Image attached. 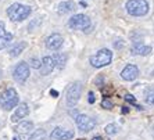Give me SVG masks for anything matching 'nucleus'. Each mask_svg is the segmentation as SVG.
Here are the masks:
<instances>
[{
    "mask_svg": "<svg viewBox=\"0 0 154 140\" xmlns=\"http://www.w3.org/2000/svg\"><path fill=\"white\" fill-rule=\"evenodd\" d=\"M29 14H31V7L21 3H14L7 8V15L13 22L24 21L25 18L29 17Z\"/></svg>",
    "mask_w": 154,
    "mask_h": 140,
    "instance_id": "f257e3e1",
    "label": "nucleus"
},
{
    "mask_svg": "<svg viewBox=\"0 0 154 140\" xmlns=\"http://www.w3.org/2000/svg\"><path fill=\"white\" fill-rule=\"evenodd\" d=\"M126 11L133 17H143L149 13V3L146 0H129L126 2Z\"/></svg>",
    "mask_w": 154,
    "mask_h": 140,
    "instance_id": "f03ea898",
    "label": "nucleus"
},
{
    "mask_svg": "<svg viewBox=\"0 0 154 140\" xmlns=\"http://www.w3.org/2000/svg\"><path fill=\"white\" fill-rule=\"evenodd\" d=\"M112 60V53L111 50L108 49H101L99 50L96 54H93L90 57V64L93 65L94 68H101V67H106L111 62Z\"/></svg>",
    "mask_w": 154,
    "mask_h": 140,
    "instance_id": "7ed1b4c3",
    "label": "nucleus"
},
{
    "mask_svg": "<svg viewBox=\"0 0 154 140\" xmlns=\"http://www.w3.org/2000/svg\"><path fill=\"white\" fill-rule=\"evenodd\" d=\"M0 105L4 110H13L18 105V94L15 89H7L3 93H0Z\"/></svg>",
    "mask_w": 154,
    "mask_h": 140,
    "instance_id": "20e7f679",
    "label": "nucleus"
},
{
    "mask_svg": "<svg viewBox=\"0 0 154 140\" xmlns=\"http://www.w3.org/2000/svg\"><path fill=\"white\" fill-rule=\"evenodd\" d=\"M13 76H14L15 82L24 85V83L26 82V79L29 78V65H28V62H25V61L18 62V64L15 65L14 71H13Z\"/></svg>",
    "mask_w": 154,
    "mask_h": 140,
    "instance_id": "39448f33",
    "label": "nucleus"
},
{
    "mask_svg": "<svg viewBox=\"0 0 154 140\" xmlns=\"http://www.w3.org/2000/svg\"><path fill=\"white\" fill-rule=\"evenodd\" d=\"M81 93H82V85L81 82H74L67 90V104L69 107H74L81 99Z\"/></svg>",
    "mask_w": 154,
    "mask_h": 140,
    "instance_id": "423d86ee",
    "label": "nucleus"
},
{
    "mask_svg": "<svg viewBox=\"0 0 154 140\" xmlns=\"http://www.w3.org/2000/svg\"><path fill=\"white\" fill-rule=\"evenodd\" d=\"M68 25L72 29H82V31H85V29H88L90 26V20L85 14H76L69 18Z\"/></svg>",
    "mask_w": 154,
    "mask_h": 140,
    "instance_id": "0eeeda50",
    "label": "nucleus"
},
{
    "mask_svg": "<svg viewBox=\"0 0 154 140\" xmlns=\"http://www.w3.org/2000/svg\"><path fill=\"white\" fill-rule=\"evenodd\" d=\"M75 121H76L78 128L82 130V132H90V130L94 129V126H96V121H94L92 117H89V115L79 114L75 118Z\"/></svg>",
    "mask_w": 154,
    "mask_h": 140,
    "instance_id": "6e6552de",
    "label": "nucleus"
},
{
    "mask_svg": "<svg viewBox=\"0 0 154 140\" xmlns=\"http://www.w3.org/2000/svg\"><path fill=\"white\" fill-rule=\"evenodd\" d=\"M32 129H33V122H31V121H22L15 128V130L18 132V135H20V137L22 140H29V137H31L29 133L32 132Z\"/></svg>",
    "mask_w": 154,
    "mask_h": 140,
    "instance_id": "1a4fd4ad",
    "label": "nucleus"
},
{
    "mask_svg": "<svg viewBox=\"0 0 154 140\" xmlns=\"http://www.w3.org/2000/svg\"><path fill=\"white\" fill-rule=\"evenodd\" d=\"M64 43V39L60 33H51L49 38L46 39V47L49 50H58Z\"/></svg>",
    "mask_w": 154,
    "mask_h": 140,
    "instance_id": "9d476101",
    "label": "nucleus"
},
{
    "mask_svg": "<svg viewBox=\"0 0 154 140\" xmlns=\"http://www.w3.org/2000/svg\"><path fill=\"white\" fill-rule=\"evenodd\" d=\"M121 76L124 81H128V82L129 81H135V79L139 76V68L133 64L126 65L125 68L121 71Z\"/></svg>",
    "mask_w": 154,
    "mask_h": 140,
    "instance_id": "9b49d317",
    "label": "nucleus"
},
{
    "mask_svg": "<svg viewBox=\"0 0 154 140\" xmlns=\"http://www.w3.org/2000/svg\"><path fill=\"white\" fill-rule=\"evenodd\" d=\"M50 136H51V139L53 140H71L72 137H74V132L57 126V128L51 132Z\"/></svg>",
    "mask_w": 154,
    "mask_h": 140,
    "instance_id": "f8f14e48",
    "label": "nucleus"
},
{
    "mask_svg": "<svg viewBox=\"0 0 154 140\" xmlns=\"http://www.w3.org/2000/svg\"><path fill=\"white\" fill-rule=\"evenodd\" d=\"M56 67V61H54V57H50V56H46V57L42 58L40 61V72L43 75H49L51 71L54 69Z\"/></svg>",
    "mask_w": 154,
    "mask_h": 140,
    "instance_id": "ddd939ff",
    "label": "nucleus"
},
{
    "mask_svg": "<svg viewBox=\"0 0 154 140\" xmlns=\"http://www.w3.org/2000/svg\"><path fill=\"white\" fill-rule=\"evenodd\" d=\"M29 114V107L26 103H21V104H18L17 110L13 115H11V121L13 122H18V121H21Z\"/></svg>",
    "mask_w": 154,
    "mask_h": 140,
    "instance_id": "4468645a",
    "label": "nucleus"
},
{
    "mask_svg": "<svg viewBox=\"0 0 154 140\" xmlns=\"http://www.w3.org/2000/svg\"><path fill=\"white\" fill-rule=\"evenodd\" d=\"M11 39H13V35L8 33V32H6L4 24L3 22H0V50L7 46V44L11 42Z\"/></svg>",
    "mask_w": 154,
    "mask_h": 140,
    "instance_id": "2eb2a0df",
    "label": "nucleus"
},
{
    "mask_svg": "<svg viewBox=\"0 0 154 140\" xmlns=\"http://www.w3.org/2000/svg\"><path fill=\"white\" fill-rule=\"evenodd\" d=\"M132 54L133 56H147L151 53V47L150 46H144L142 43H136L132 47Z\"/></svg>",
    "mask_w": 154,
    "mask_h": 140,
    "instance_id": "dca6fc26",
    "label": "nucleus"
},
{
    "mask_svg": "<svg viewBox=\"0 0 154 140\" xmlns=\"http://www.w3.org/2000/svg\"><path fill=\"white\" fill-rule=\"evenodd\" d=\"M75 3L71 2V0H67V2H63V3L58 4V13L60 14H67V13H71V11L75 10Z\"/></svg>",
    "mask_w": 154,
    "mask_h": 140,
    "instance_id": "f3484780",
    "label": "nucleus"
},
{
    "mask_svg": "<svg viewBox=\"0 0 154 140\" xmlns=\"http://www.w3.org/2000/svg\"><path fill=\"white\" fill-rule=\"evenodd\" d=\"M25 49H26L25 42H20V43H17L15 46H13L10 49V56L11 57H17V56H20V54L25 50Z\"/></svg>",
    "mask_w": 154,
    "mask_h": 140,
    "instance_id": "a211bd4d",
    "label": "nucleus"
},
{
    "mask_svg": "<svg viewBox=\"0 0 154 140\" xmlns=\"http://www.w3.org/2000/svg\"><path fill=\"white\" fill-rule=\"evenodd\" d=\"M53 57H54V61H56V67H57L58 69L64 68L65 61H67V56H65V54H56Z\"/></svg>",
    "mask_w": 154,
    "mask_h": 140,
    "instance_id": "6ab92c4d",
    "label": "nucleus"
},
{
    "mask_svg": "<svg viewBox=\"0 0 154 140\" xmlns=\"http://www.w3.org/2000/svg\"><path fill=\"white\" fill-rule=\"evenodd\" d=\"M45 137H46L45 129H38L36 132L32 133V136L29 137V140H45Z\"/></svg>",
    "mask_w": 154,
    "mask_h": 140,
    "instance_id": "aec40b11",
    "label": "nucleus"
},
{
    "mask_svg": "<svg viewBox=\"0 0 154 140\" xmlns=\"http://www.w3.org/2000/svg\"><path fill=\"white\" fill-rule=\"evenodd\" d=\"M104 132L107 133V135H115V133H118V125H115V123H108V125L104 128Z\"/></svg>",
    "mask_w": 154,
    "mask_h": 140,
    "instance_id": "412c9836",
    "label": "nucleus"
},
{
    "mask_svg": "<svg viewBox=\"0 0 154 140\" xmlns=\"http://www.w3.org/2000/svg\"><path fill=\"white\" fill-rule=\"evenodd\" d=\"M29 65H31L32 68L39 69L40 68V60H38V58H31V60H29Z\"/></svg>",
    "mask_w": 154,
    "mask_h": 140,
    "instance_id": "4be33fe9",
    "label": "nucleus"
},
{
    "mask_svg": "<svg viewBox=\"0 0 154 140\" xmlns=\"http://www.w3.org/2000/svg\"><path fill=\"white\" fill-rule=\"evenodd\" d=\"M125 100H126V101H129V103H131V104L136 105V107L139 108V110H142V107H139V105L136 104V100H135V97H133L132 94H126V96H125Z\"/></svg>",
    "mask_w": 154,
    "mask_h": 140,
    "instance_id": "5701e85b",
    "label": "nucleus"
},
{
    "mask_svg": "<svg viewBox=\"0 0 154 140\" xmlns=\"http://www.w3.org/2000/svg\"><path fill=\"white\" fill-rule=\"evenodd\" d=\"M101 107L106 108V110H111V108H112V103L108 100V99H104V100L101 101Z\"/></svg>",
    "mask_w": 154,
    "mask_h": 140,
    "instance_id": "b1692460",
    "label": "nucleus"
},
{
    "mask_svg": "<svg viewBox=\"0 0 154 140\" xmlns=\"http://www.w3.org/2000/svg\"><path fill=\"white\" fill-rule=\"evenodd\" d=\"M146 101L149 103V104H153V105H154V93H153V94H150V96H147Z\"/></svg>",
    "mask_w": 154,
    "mask_h": 140,
    "instance_id": "393cba45",
    "label": "nucleus"
},
{
    "mask_svg": "<svg viewBox=\"0 0 154 140\" xmlns=\"http://www.w3.org/2000/svg\"><path fill=\"white\" fill-rule=\"evenodd\" d=\"M88 100H89V103H90V104H93V103H94V94L92 93V92H90V93H89V99H88Z\"/></svg>",
    "mask_w": 154,
    "mask_h": 140,
    "instance_id": "a878e982",
    "label": "nucleus"
},
{
    "mask_svg": "<svg viewBox=\"0 0 154 140\" xmlns=\"http://www.w3.org/2000/svg\"><path fill=\"white\" fill-rule=\"evenodd\" d=\"M50 94H53V97H57L58 96V93L56 92V90H50Z\"/></svg>",
    "mask_w": 154,
    "mask_h": 140,
    "instance_id": "bb28decb",
    "label": "nucleus"
},
{
    "mask_svg": "<svg viewBox=\"0 0 154 140\" xmlns=\"http://www.w3.org/2000/svg\"><path fill=\"white\" fill-rule=\"evenodd\" d=\"M151 136H153V139H154V123L151 125Z\"/></svg>",
    "mask_w": 154,
    "mask_h": 140,
    "instance_id": "cd10ccee",
    "label": "nucleus"
},
{
    "mask_svg": "<svg viewBox=\"0 0 154 140\" xmlns=\"http://www.w3.org/2000/svg\"><path fill=\"white\" fill-rule=\"evenodd\" d=\"M92 140H103V137H101V136H96V137H93Z\"/></svg>",
    "mask_w": 154,
    "mask_h": 140,
    "instance_id": "c85d7f7f",
    "label": "nucleus"
},
{
    "mask_svg": "<svg viewBox=\"0 0 154 140\" xmlns=\"http://www.w3.org/2000/svg\"><path fill=\"white\" fill-rule=\"evenodd\" d=\"M81 6H82V7H88V4H86L85 2H81Z\"/></svg>",
    "mask_w": 154,
    "mask_h": 140,
    "instance_id": "c756f323",
    "label": "nucleus"
},
{
    "mask_svg": "<svg viewBox=\"0 0 154 140\" xmlns=\"http://www.w3.org/2000/svg\"><path fill=\"white\" fill-rule=\"evenodd\" d=\"M13 140H18V139H17V137H14V139H13Z\"/></svg>",
    "mask_w": 154,
    "mask_h": 140,
    "instance_id": "7c9ffc66",
    "label": "nucleus"
},
{
    "mask_svg": "<svg viewBox=\"0 0 154 140\" xmlns=\"http://www.w3.org/2000/svg\"><path fill=\"white\" fill-rule=\"evenodd\" d=\"M0 78H2V71H0Z\"/></svg>",
    "mask_w": 154,
    "mask_h": 140,
    "instance_id": "2f4dec72",
    "label": "nucleus"
}]
</instances>
